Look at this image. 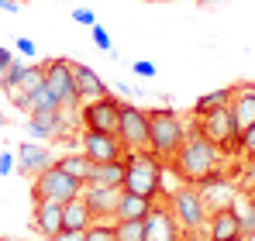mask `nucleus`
<instances>
[{
  "label": "nucleus",
  "instance_id": "f257e3e1",
  "mask_svg": "<svg viewBox=\"0 0 255 241\" xmlns=\"http://www.w3.org/2000/svg\"><path fill=\"white\" fill-rule=\"evenodd\" d=\"M221 159H224V155H221L211 141L200 134L197 118H190V124H186V138H183L179 152L169 159L172 169L179 172V179H183V183H197L200 176H207L211 169H217V165H221Z\"/></svg>",
  "mask_w": 255,
  "mask_h": 241
},
{
  "label": "nucleus",
  "instance_id": "f03ea898",
  "mask_svg": "<svg viewBox=\"0 0 255 241\" xmlns=\"http://www.w3.org/2000/svg\"><path fill=\"white\" fill-rule=\"evenodd\" d=\"M121 190L138 193L145 200H162V159H155L148 148H134L125 155V183Z\"/></svg>",
  "mask_w": 255,
  "mask_h": 241
},
{
  "label": "nucleus",
  "instance_id": "7ed1b4c3",
  "mask_svg": "<svg viewBox=\"0 0 255 241\" xmlns=\"http://www.w3.org/2000/svg\"><path fill=\"white\" fill-rule=\"evenodd\" d=\"M186 138V120L172 107H152L148 111V152L155 159L169 162Z\"/></svg>",
  "mask_w": 255,
  "mask_h": 241
},
{
  "label": "nucleus",
  "instance_id": "20e7f679",
  "mask_svg": "<svg viewBox=\"0 0 255 241\" xmlns=\"http://www.w3.org/2000/svg\"><path fill=\"white\" fill-rule=\"evenodd\" d=\"M42 83L48 86V93L59 100V107L69 114V118H76V111H80V93H76V83H73V62L69 59H45L42 62ZM80 124V120H76Z\"/></svg>",
  "mask_w": 255,
  "mask_h": 241
},
{
  "label": "nucleus",
  "instance_id": "39448f33",
  "mask_svg": "<svg viewBox=\"0 0 255 241\" xmlns=\"http://www.w3.org/2000/svg\"><path fill=\"white\" fill-rule=\"evenodd\" d=\"M166 207L172 210L176 224H179L186 235H197V231L207 224V214H211L207 203H204V197H200V190H197L193 183H179L169 197H166Z\"/></svg>",
  "mask_w": 255,
  "mask_h": 241
},
{
  "label": "nucleus",
  "instance_id": "423d86ee",
  "mask_svg": "<svg viewBox=\"0 0 255 241\" xmlns=\"http://www.w3.org/2000/svg\"><path fill=\"white\" fill-rule=\"evenodd\" d=\"M197 124H200V134L211 141L221 155H235V152H238L242 127H238V120H235L231 104H228V107H217V111H207V114H200Z\"/></svg>",
  "mask_w": 255,
  "mask_h": 241
},
{
  "label": "nucleus",
  "instance_id": "0eeeda50",
  "mask_svg": "<svg viewBox=\"0 0 255 241\" xmlns=\"http://www.w3.org/2000/svg\"><path fill=\"white\" fill-rule=\"evenodd\" d=\"M80 193H83V183H80L76 176H69L66 169H59L55 162L31 179V200L66 203V200H73V197H80Z\"/></svg>",
  "mask_w": 255,
  "mask_h": 241
},
{
  "label": "nucleus",
  "instance_id": "6e6552de",
  "mask_svg": "<svg viewBox=\"0 0 255 241\" xmlns=\"http://www.w3.org/2000/svg\"><path fill=\"white\" fill-rule=\"evenodd\" d=\"M76 120H80V127H86V131H107V134H118V124H121V100H118L114 93L83 100L80 111H76Z\"/></svg>",
  "mask_w": 255,
  "mask_h": 241
},
{
  "label": "nucleus",
  "instance_id": "1a4fd4ad",
  "mask_svg": "<svg viewBox=\"0 0 255 241\" xmlns=\"http://www.w3.org/2000/svg\"><path fill=\"white\" fill-rule=\"evenodd\" d=\"M118 138L128 152L134 148H148V111L138 104H121V124H118Z\"/></svg>",
  "mask_w": 255,
  "mask_h": 241
},
{
  "label": "nucleus",
  "instance_id": "9d476101",
  "mask_svg": "<svg viewBox=\"0 0 255 241\" xmlns=\"http://www.w3.org/2000/svg\"><path fill=\"white\" fill-rule=\"evenodd\" d=\"M80 152L90 162H118L128 155V148L121 145L118 134H107V131H86L80 127Z\"/></svg>",
  "mask_w": 255,
  "mask_h": 241
},
{
  "label": "nucleus",
  "instance_id": "9b49d317",
  "mask_svg": "<svg viewBox=\"0 0 255 241\" xmlns=\"http://www.w3.org/2000/svg\"><path fill=\"white\" fill-rule=\"evenodd\" d=\"M141 241H190V235L176 224V217L166 207V200H155L148 217H145V238Z\"/></svg>",
  "mask_w": 255,
  "mask_h": 241
},
{
  "label": "nucleus",
  "instance_id": "f8f14e48",
  "mask_svg": "<svg viewBox=\"0 0 255 241\" xmlns=\"http://www.w3.org/2000/svg\"><path fill=\"white\" fill-rule=\"evenodd\" d=\"M193 186L200 190V197H204V203H207V210L231 207V203H235V197H238V186L231 183V176H228V172H221V165H217V169H211L207 176H200Z\"/></svg>",
  "mask_w": 255,
  "mask_h": 241
},
{
  "label": "nucleus",
  "instance_id": "ddd939ff",
  "mask_svg": "<svg viewBox=\"0 0 255 241\" xmlns=\"http://www.w3.org/2000/svg\"><path fill=\"white\" fill-rule=\"evenodd\" d=\"M28 131H31V141L66 138V134H69V114H66L62 107H52V111H31Z\"/></svg>",
  "mask_w": 255,
  "mask_h": 241
},
{
  "label": "nucleus",
  "instance_id": "4468645a",
  "mask_svg": "<svg viewBox=\"0 0 255 241\" xmlns=\"http://www.w3.org/2000/svg\"><path fill=\"white\" fill-rule=\"evenodd\" d=\"M52 162H55V155L48 152L45 141H31V138H28V141L17 145V172L28 176V179H35V176H38L42 169H48Z\"/></svg>",
  "mask_w": 255,
  "mask_h": 241
},
{
  "label": "nucleus",
  "instance_id": "2eb2a0df",
  "mask_svg": "<svg viewBox=\"0 0 255 241\" xmlns=\"http://www.w3.org/2000/svg\"><path fill=\"white\" fill-rule=\"evenodd\" d=\"M83 200L93 214V221H114L121 190L118 186H83Z\"/></svg>",
  "mask_w": 255,
  "mask_h": 241
},
{
  "label": "nucleus",
  "instance_id": "dca6fc26",
  "mask_svg": "<svg viewBox=\"0 0 255 241\" xmlns=\"http://www.w3.org/2000/svg\"><path fill=\"white\" fill-rule=\"evenodd\" d=\"M207 241H231L242 235V224L235 217V207H217L207 214Z\"/></svg>",
  "mask_w": 255,
  "mask_h": 241
},
{
  "label": "nucleus",
  "instance_id": "f3484780",
  "mask_svg": "<svg viewBox=\"0 0 255 241\" xmlns=\"http://www.w3.org/2000/svg\"><path fill=\"white\" fill-rule=\"evenodd\" d=\"M35 231H42V238H55L62 231V203L55 200H35V214H31Z\"/></svg>",
  "mask_w": 255,
  "mask_h": 241
},
{
  "label": "nucleus",
  "instance_id": "a211bd4d",
  "mask_svg": "<svg viewBox=\"0 0 255 241\" xmlns=\"http://www.w3.org/2000/svg\"><path fill=\"white\" fill-rule=\"evenodd\" d=\"M73 83H76V93L80 100H93V97H107V83L97 76V69H90L83 62H73Z\"/></svg>",
  "mask_w": 255,
  "mask_h": 241
},
{
  "label": "nucleus",
  "instance_id": "6ab92c4d",
  "mask_svg": "<svg viewBox=\"0 0 255 241\" xmlns=\"http://www.w3.org/2000/svg\"><path fill=\"white\" fill-rule=\"evenodd\" d=\"M121 183H125V159H118V162H93L83 186H118V190H121Z\"/></svg>",
  "mask_w": 255,
  "mask_h": 241
},
{
  "label": "nucleus",
  "instance_id": "aec40b11",
  "mask_svg": "<svg viewBox=\"0 0 255 241\" xmlns=\"http://www.w3.org/2000/svg\"><path fill=\"white\" fill-rule=\"evenodd\" d=\"M90 224H93V214H90V207H86L83 193L62 203V231H86Z\"/></svg>",
  "mask_w": 255,
  "mask_h": 241
},
{
  "label": "nucleus",
  "instance_id": "412c9836",
  "mask_svg": "<svg viewBox=\"0 0 255 241\" xmlns=\"http://www.w3.org/2000/svg\"><path fill=\"white\" fill-rule=\"evenodd\" d=\"M148 210H152V200L121 190V200H118V210H114V221H145Z\"/></svg>",
  "mask_w": 255,
  "mask_h": 241
},
{
  "label": "nucleus",
  "instance_id": "4be33fe9",
  "mask_svg": "<svg viewBox=\"0 0 255 241\" xmlns=\"http://www.w3.org/2000/svg\"><path fill=\"white\" fill-rule=\"evenodd\" d=\"M231 111H235L238 127H249V124L255 120V93L245 86V83L235 86V93H231Z\"/></svg>",
  "mask_w": 255,
  "mask_h": 241
},
{
  "label": "nucleus",
  "instance_id": "5701e85b",
  "mask_svg": "<svg viewBox=\"0 0 255 241\" xmlns=\"http://www.w3.org/2000/svg\"><path fill=\"white\" fill-rule=\"evenodd\" d=\"M231 93H235V86H221V90L204 93V97L193 104V118H200V114H207V111H217V107H228V104H231Z\"/></svg>",
  "mask_w": 255,
  "mask_h": 241
},
{
  "label": "nucleus",
  "instance_id": "b1692460",
  "mask_svg": "<svg viewBox=\"0 0 255 241\" xmlns=\"http://www.w3.org/2000/svg\"><path fill=\"white\" fill-rule=\"evenodd\" d=\"M55 165H59V169H66L69 176H76L80 183H86V176H90V165H93V162L86 159L83 152H69V155H55Z\"/></svg>",
  "mask_w": 255,
  "mask_h": 241
},
{
  "label": "nucleus",
  "instance_id": "393cba45",
  "mask_svg": "<svg viewBox=\"0 0 255 241\" xmlns=\"http://www.w3.org/2000/svg\"><path fill=\"white\" fill-rule=\"evenodd\" d=\"M231 207H235V217H238V224H242V235L252 231L255 228V193H238Z\"/></svg>",
  "mask_w": 255,
  "mask_h": 241
},
{
  "label": "nucleus",
  "instance_id": "a878e982",
  "mask_svg": "<svg viewBox=\"0 0 255 241\" xmlns=\"http://www.w3.org/2000/svg\"><path fill=\"white\" fill-rule=\"evenodd\" d=\"M52 107H59V100L48 93L45 83H38V86L28 93V100H24V114H31V111H52Z\"/></svg>",
  "mask_w": 255,
  "mask_h": 241
},
{
  "label": "nucleus",
  "instance_id": "bb28decb",
  "mask_svg": "<svg viewBox=\"0 0 255 241\" xmlns=\"http://www.w3.org/2000/svg\"><path fill=\"white\" fill-rule=\"evenodd\" d=\"M83 238L86 241H118V228H114V221H93L83 231Z\"/></svg>",
  "mask_w": 255,
  "mask_h": 241
},
{
  "label": "nucleus",
  "instance_id": "cd10ccee",
  "mask_svg": "<svg viewBox=\"0 0 255 241\" xmlns=\"http://www.w3.org/2000/svg\"><path fill=\"white\" fill-rule=\"evenodd\" d=\"M118 241H141L145 238V221H114Z\"/></svg>",
  "mask_w": 255,
  "mask_h": 241
},
{
  "label": "nucleus",
  "instance_id": "c85d7f7f",
  "mask_svg": "<svg viewBox=\"0 0 255 241\" xmlns=\"http://www.w3.org/2000/svg\"><path fill=\"white\" fill-rule=\"evenodd\" d=\"M238 155L245 162H255V120L249 127H242V138H238Z\"/></svg>",
  "mask_w": 255,
  "mask_h": 241
},
{
  "label": "nucleus",
  "instance_id": "c756f323",
  "mask_svg": "<svg viewBox=\"0 0 255 241\" xmlns=\"http://www.w3.org/2000/svg\"><path fill=\"white\" fill-rule=\"evenodd\" d=\"M24 73H28V62H21V59H14V62H10V66H7V69L0 73V90H10L14 83H17L21 76H24Z\"/></svg>",
  "mask_w": 255,
  "mask_h": 241
},
{
  "label": "nucleus",
  "instance_id": "7c9ffc66",
  "mask_svg": "<svg viewBox=\"0 0 255 241\" xmlns=\"http://www.w3.org/2000/svg\"><path fill=\"white\" fill-rule=\"evenodd\" d=\"M90 31H93V45H97L100 52H114V41H111V31H107L104 24H93Z\"/></svg>",
  "mask_w": 255,
  "mask_h": 241
},
{
  "label": "nucleus",
  "instance_id": "2f4dec72",
  "mask_svg": "<svg viewBox=\"0 0 255 241\" xmlns=\"http://www.w3.org/2000/svg\"><path fill=\"white\" fill-rule=\"evenodd\" d=\"M14 52H17V55H24V59H35V55H38V45L21 35V38H14Z\"/></svg>",
  "mask_w": 255,
  "mask_h": 241
},
{
  "label": "nucleus",
  "instance_id": "473e14b6",
  "mask_svg": "<svg viewBox=\"0 0 255 241\" xmlns=\"http://www.w3.org/2000/svg\"><path fill=\"white\" fill-rule=\"evenodd\" d=\"M10 172H17V152L3 148L0 152V176H10Z\"/></svg>",
  "mask_w": 255,
  "mask_h": 241
},
{
  "label": "nucleus",
  "instance_id": "72a5a7b5",
  "mask_svg": "<svg viewBox=\"0 0 255 241\" xmlns=\"http://www.w3.org/2000/svg\"><path fill=\"white\" fill-rule=\"evenodd\" d=\"M73 21L83 24V28H93V24H97V14H93L90 7H76V10H73Z\"/></svg>",
  "mask_w": 255,
  "mask_h": 241
},
{
  "label": "nucleus",
  "instance_id": "f704fd0d",
  "mask_svg": "<svg viewBox=\"0 0 255 241\" xmlns=\"http://www.w3.org/2000/svg\"><path fill=\"white\" fill-rule=\"evenodd\" d=\"M131 69H134V73H138L141 80H152V76L159 73V69H155V62H145V59H138V62H134Z\"/></svg>",
  "mask_w": 255,
  "mask_h": 241
},
{
  "label": "nucleus",
  "instance_id": "c9c22d12",
  "mask_svg": "<svg viewBox=\"0 0 255 241\" xmlns=\"http://www.w3.org/2000/svg\"><path fill=\"white\" fill-rule=\"evenodd\" d=\"M52 241H86V238H83V231H59Z\"/></svg>",
  "mask_w": 255,
  "mask_h": 241
},
{
  "label": "nucleus",
  "instance_id": "e433bc0d",
  "mask_svg": "<svg viewBox=\"0 0 255 241\" xmlns=\"http://www.w3.org/2000/svg\"><path fill=\"white\" fill-rule=\"evenodd\" d=\"M10 62H14V52H10L7 45H0V73H3V69H7Z\"/></svg>",
  "mask_w": 255,
  "mask_h": 241
},
{
  "label": "nucleus",
  "instance_id": "4c0bfd02",
  "mask_svg": "<svg viewBox=\"0 0 255 241\" xmlns=\"http://www.w3.org/2000/svg\"><path fill=\"white\" fill-rule=\"evenodd\" d=\"M17 7H21V0H0V10H7V14H17Z\"/></svg>",
  "mask_w": 255,
  "mask_h": 241
},
{
  "label": "nucleus",
  "instance_id": "58836bf2",
  "mask_svg": "<svg viewBox=\"0 0 255 241\" xmlns=\"http://www.w3.org/2000/svg\"><path fill=\"white\" fill-rule=\"evenodd\" d=\"M197 3H204V7H211V3H224V0H197Z\"/></svg>",
  "mask_w": 255,
  "mask_h": 241
},
{
  "label": "nucleus",
  "instance_id": "ea45409f",
  "mask_svg": "<svg viewBox=\"0 0 255 241\" xmlns=\"http://www.w3.org/2000/svg\"><path fill=\"white\" fill-rule=\"evenodd\" d=\"M245 241H255V228H252V231H245Z\"/></svg>",
  "mask_w": 255,
  "mask_h": 241
},
{
  "label": "nucleus",
  "instance_id": "a19ab883",
  "mask_svg": "<svg viewBox=\"0 0 255 241\" xmlns=\"http://www.w3.org/2000/svg\"><path fill=\"white\" fill-rule=\"evenodd\" d=\"M3 124H7V118H3V111H0V131H3Z\"/></svg>",
  "mask_w": 255,
  "mask_h": 241
},
{
  "label": "nucleus",
  "instance_id": "79ce46f5",
  "mask_svg": "<svg viewBox=\"0 0 255 241\" xmlns=\"http://www.w3.org/2000/svg\"><path fill=\"white\" fill-rule=\"evenodd\" d=\"M245 86H249V90H252V93H255V80H249V83H245Z\"/></svg>",
  "mask_w": 255,
  "mask_h": 241
},
{
  "label": "nucleus",
  "instance_id": "37998d69",
  "mask_svg": "<svg viewBox=\"0 0 255 241\" xmlns=\"http://www.w3.org/2000/svg\"><path fill=\"white\" fill-rule=\"evenodd\" d=\"M231 241H245V235H238V238H231Z\"/></svg>",
  "mask_w": 255,
  "mask_h": 241
}]
</instances>
